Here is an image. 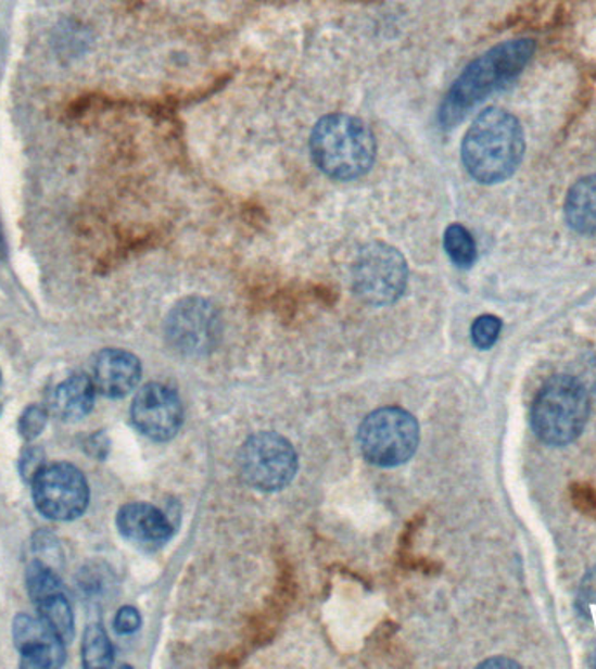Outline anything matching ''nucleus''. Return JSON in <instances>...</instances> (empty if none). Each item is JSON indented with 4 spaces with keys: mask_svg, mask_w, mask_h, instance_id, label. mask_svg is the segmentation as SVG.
Instances as JSON below:
<instances>
[{
    "mask_svg": "<svg viewBox=\"0 0 596 669\" xmlns=\"http://www.w3.org/2000/svg\"><path fill=\"white\" fill-rule=\"evenodd\" d=\"M567 224L579 233H596V175L581 178L566 199Z\"/></svg>",
    "mask_w": 596,
    "mask_h": 669,
    "instance_id": "2eb2a0df",
    "label": "nucleus"
},
{
    "mask_svg": "<svg viewBox=\"0 0 596 669\" xmlns=\"http://www.w3.org/2000/svg\"><path fill=\"white\" fill-rule=\"evenodd\" d=\"M419 424L402 408H380L368 415L359 428V446L368 463L380 467L400 466L416 454Z\"/></svg>",
    "mask_w": 596,
    "mask_h": 669,
    "instance_id": "39448f33",
    "label": "nucleus"
},
{
    "mask_svg": "<svg viewBox=\"0 0 596 669\" xmlns=\"http://www.w3.org/2000/svg\"><path fill=\"white\" fill-rule=\"evenodd\" d=\"M114 662V648L102 624H91L83 640V665L89 669L109 668Z\"/></svg>",
    "mask_w": 596,
    "mask_h": 669,
    "instance_id": "a211bd4d",
    "label": "nucleus"
},
{
    "mask_svg": "<svg viewBox=\"0 0 596 669\" xmlns=\"http://www.w3.org/2000/svg\"><path fill=\"white\" fill-rule=\"evenodd\" d=\"M142 377V365L123 349H103L93 365L94 388L106 397L128 396Z\"/></svg>",
    "mask_w": 596,
    "mask_h": 669,
    "instance_id": "f8f14e48",
    "label": "nucleus"
},
{
    "mask_svg": "<svg viewBox=\"0 0 596 669\" xmlns=\"http://www.w3.org/2000/svg\"><path fill=\"white\" fill-rule=\"evenodd\" d=\"M593 657H595V660H593L592 665L595 666V668H596V654Z\"/></svg>",
    "mask_w": 596,
    "mask_h": 669,
    "instance_id": "bb28decb",
    "label": "nucleus"
},
{
    "mask_svg": "<svg viewBox=\"0 0 596 669\" xmlns=\"http://www.w3.org/2000/svg\"><path fill=\"white\" fill-rule=\"evenodd\" d=\"M142 624V617L137 608L123 607L115 616L114 628L119 634H131Z\"/></svg>",
    "mask_w": 596,
    "mask_h": 669,
    "instance_id": "b1692460",
    "label": "nucleus"
},
{
    "mask_svg": "<svg viewBox=\"0 0 596 669\" xmlns=\"http://www.w3.org/2000/svg\"><path fill=\"white\" fill-rule=\"evenodd\" d=\"M131 418L138 431L147 438L172 440L183 418L180 397L164 383H147L132 401Z\"/></svg>",
    "mask_w": 596,
    "mask_h": 669,
    "instance_id": "9d476101",
    "label": "nucleus"
},
{
    "mask_svg": "<svg viewBox=\"0 0 596 669\" xmlns=\"http://www.w3.org/2000/svg\"><path fill=\"white\" fill-rule=\"evenodd\" d=\"M13 639L22 654L23 668H60L65 662V642L40 617H16Z\"/></svg>",
    "mask_w": 596,
    "mask_h": 669,
    "instance_id": "9b49d317",
    "label": "nucleus"
},
{
    "mask_svg": "<svg viewBox=\"0 0 596 669\" xmlns=\"http://www.w3.org/2000/svg\"><path fill=\"white\" fill-rule=\"evenodd\" d=\"M30 484L37 512L49 520H76L88 507V481L72 464H46Z\"/></svg>",
    "mask_w": 596,
    "mask_h": 669,
    "instance_id": "0eeeda50",
    "label": "nucleus"
},
{
    "mask_svg": "<svg viewBox=\"0 0 596 669\" xmlns=\"http://www.w3.org/2000/svg\"><path fill=\"white\" fill-rule=\"evenodd\" d=\"M117 529L124 538L140 544H160L172 538L173 527L157 507L145 502H132L117 513Z\"/></svg>",
    "mask_w": 596,
    "mask_h": 669,
    "instance_id": "ddd939ff",
    "label": "nucleus"
},
{
    "mask_svg": "<svg viewBox=\"0 0 596 669\" xmlns=\"http://www.w3.org/2000/svg\"><path fill=\"white\" fill-rule=\"evenodd\" d=\"M221 316L210 300L189 296L172 308L166 319V339L177 353L201 356L217 348Z\"/></svg>",
    "mask_w": 596,
    "mask_h": 669,
    "instance_id": "1a4fd4ad",
    "label": "nucleus"
},
{
    "mask_svg": "<svg viewBox=\"0 0 596 669\" xmlns=\"http://www.w3.org/2000/svg\"><path fill=\"white\" fill-rule=\"evenodd\" d=\"M578 608L581 616L596 621V567L583 577L579 585Z\"/></svg>",
    "mask_w": 596,
    "mask_h": 669,
    "instance_id": "4be33fe9",
    "label": "nucleus"
},
{
    "mask_svg": "<svg viewBox=\"0 0 596 669\" xmlns=\"http://www.w3.org/2000/svg\"><path fill=\"white\" fill-rule=\"evenodd\" d=\"M27 590L30 598L39 604L40 599L48 598L54 593H62V581L58 579L56 573L45 564L36 561L31 564L27 570Z\"/></svg>",
    "mask_w": 596,
    "mask_h": 669,
    "instance_id": "6ab92c4d",
    "label": "nucleus"
},
{
    "mask_svg": "<svg viewBox=\"0 0 596 669\" xmlns=\"http://www.w3.org/2000/svg\"><path fill=\"white\" fill-rule=\"evenodd\" d=\"M480 668H520L517 660L508 659V657H494V659L485 660L480 665Z\"/></svg>",
    "mask_w": 596,
    "mask_h": 669,
    "instance_id": "a878e982",
    "label": "nucleus"
},
{
    "mask_svg": "<svg viewBox=\"0 0 596 669\" xmlns=\"http://www.w3.org/2000/svg\"><path fill=\"white\" fill-rule=\"evenodd\" d=\"M534 51V40H506L469 63L440 105L438 119L443 128H454L478 103L517 79Z\"/></svg>",
    "mask_w": 596,
    "mask_h": 669,
    "instance_id": "f257e3e1",
    "label": "nucleus"
},
{
    "mask_svg": "<svg viewBox=\"0 0 596 669\" xmlns=\"http://www.w3.org/2000/svg\"><path fill=\"white\" fill-rule=\"evenodd\" d=\"M37 605L39 617L54 631L65 643H71L76 633V622L72 614L71 604L65 593H54L48 598L40 599Z\"/></svg>",
    "mask_w": 596,
    "mask_h": 669,
    "instance_id": "dca6fc26",
    "label": "nucleus"
},
{
    "mask_svg": "<svg viewBox=\"0 0 596 669\" xmlns=\"http://www.w3.org/2000/svg\"><path fill=\"white\" fill-rule=\"evenodd\" d=\"M310 157L331 180H358L376 163V137L358 117L325 115L310 132Z\"/></svg>",
    "mask_w": 596,
    "mask_h": 669,
    "instance_id": "7ed1b4c3",
    "label": "nucleus"
},
{
    "mask_svg": "<svg viewBox=\"0 0 596 669\" xmlns=\"http://www.w3.org/2000/svg\"><path fill=\"white\" fill-rule=\"evenodd\" d=\"M45 458L42 450L37 449V446H28L23 452L22 460H20V472H22L23 480L31 483L37 472L46 466Z\"/></svg>",
    "mask_w": 596,
    "mask_h": 669,
    "instance_id": "5701e85b",
    "label": "nucleus"
},
{
    "mask_svg": "<svg viewBox=\"0 0 596 669\" xmlns=\"http://www.w3.org/2000/svg\"><path fill=\"white\" fill-rule=\"evenodd\" d=\"M443 247L446 255L451 256V261L460 269H468L477 262V242L464 225L452 224L445 230Z\"/></svg>",
    "mask_w": 596,
    "mask_h": 669,
    "instance_id": "f3484780",
    "label": "nucleus"
},
{
    "mask_svg": "<svg viewBox=\"0 0 596 669\" xmlns=\"http://www.w3.org/2000/svg\"><path fill=\"white\" fill-rule=\"evenodd\" d=\"M574 377L583 383L589 396H596V354L584 356L583 363L579 365V374Z\"/></svg>",
    "mask_w": 596,
    "mask_h": 669,
    "instance_id": "393cba45",
    "label": "nucleus"
},
{
    "mask_svg": "<svg viewBox=\"0 0 596 669\" xmlns=\"http://www.w3.org/2000/svg\"><path fill=\"white\" fill-rule=\"evenodd\" d=\"M405 256L388 242H368L353 265V290L368 305L396 302L407 288Z\"/></svg>",
    "mask_w": 596,
    "mask_h": 669,
    "instance_id": "423d86ee",
    "label": "nucleus"
},
{
    "mask_svg": "<svg viewBox=\"0 0 596 669\" xmlns=\"http://www.w3.org/2000/svg\"><path fill=\"white\" fill-rule=\"evenodd\" d=\"M94 394L93 380L86 375H72L54 389L51 408L62 420H79L93 409Z\"/></svg>",
    "mask_w": 596,
    "mask_h": 669,
    "instance_id": "4468645a",
    "label": "nucleus"
},
{
    "mask_svg": "<svg viewBox=\"0 0 596 669\" xmlns=\"http://www.w3.org/2000/svg\"><path fill=\"white\" fill-rule=\"evenodd\" d=\"M525 152L520 121L491 106L478 115L462 141V163L480 184L492 186L517 172Z\"/></svg>",
    "mask_w": 596,
    "mask_h": 669,
    "instance_id": "f03ea898",
    "label": "nucleus"
},
{
    "mask_svg": "<svg viewBox=\"0 0 596 669\" xmlns=\"http://www.w3.org/2000/svg\"><path fill=\"white\" fill-rule=\"evenodd\" d=\"M46 424H48V412L42 406L30 405L20 417V434L23 440H36L45 431Z\"/></svg>",
    "mask_w": 596,
    "mask_h": 669,
    "instance_id": "412c9836",
    "label": "nucleus"
},
{
    "mask_svg": "<svg viewBox=\"0 0 596 669\" xmlns=\"http://www.w3.org/2000/svg\"><path fill=\"white\" fill-rule=\"evenodd\" d=\"M239 466L246 483L264 492H275L293 480L299 460L287 438L276 432H261L244 443Z\"/></svg>",
    "mask_w": 596,
    "mask_h": 669,
    "instance_id": "6e6552de",
    "label": "nucleus"
},
{
    "mask_svg": "<svg viewBox=\"0 0 596 669\" xmlns=\"http://www.w3.org/2000/svg\"><path fill=\"white\" fill-rule=\"evenodd\" d=\"M500 328H503V323H500L499 317L492 316V314L478 317L471 326L473 344L478 349H483V351L491 349L499 339Z\"/></svg>",
    "mask_w": 596,
    "mask_h": 669,
    "instance_id": "aec40b11",
    "label": "nucleus"
},
{
    "mask_svg": "<svg viewBox=\"0 0 596 669\" xmlns=\"http://www.w3.org/2000/svg\"><path fill=\"white\" fill-rule=\"evenodd\" d=\"M589 415V392L574 375H557L544 383L532 405L535 437L551 446L578 440Z\"/></svg>",
    "mask_w": 596,
    "mask_h": 669,
    "instance_id": "20e7f679",
    "label": "nucleus"
}]
</instances>
